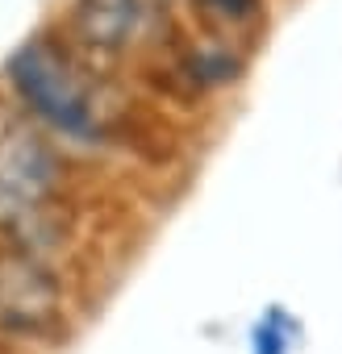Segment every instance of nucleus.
<instances>
[{
  "instance_id": "nucleus-1",
  "label": "nucleus",
  "mask_w": 342,
  "mask_h": 354,
  "mask_svg": "<svg viewBox=\"0 0 342 354\" xmlns=\"http://www.w3.org/2000/svg\"><path fill=\"white\" fill-rule=\"evenodd\" d=\"M75 162L59 138L30 121L17 104L0 109V238L55 263L67 238Z\"/></svg>"
},
{
  "instance_id": "nucleus-2",
  "label": "nucleus",
  "mask_w": 342,
  "mask_h": 354,
  "mask_svg": "<svg viewBox=\"0 0 342 354\" xmlns=\"http://www.w3.org/2000/svg\"><path fill=\"white\" fill-rule=\"evenodd\" d=\"M100 84V67L88 63L59 30L21 42L5 59V88L13 104L51 138L71 146H105L113 138V113Z\"/></svg>"
},
{
  "instance_id": "nucleus-3",
  "label": "nucleus",
  "mask_w": 342,
  "mask_h": 354,
  "mask_svg": "<svg viewBox=\"0 0 342 354\" xmlns=\"http://www.w3.org/2000/svg\"><path fill=\"white\" fill-rule=\"evenodd\" d=\"M67 279L59 263L0 238V342L59 346L71 333Z\"/></svg>"
},
{
  "instance_id": "nucleus-4",
  "label": "nucleus",
  "mask_w": 342,
  "mask_h": 354,
  "mask_svg": "<svg viewBox=\"0 0 342 354\" xmlns=\"http://www.w3.org/2000/svg\"><path fill=\"white\" fill-rule=\"evenodd\" d=\"M150 21V0H67L59 34L88 63H117L134 50Z\"/></svg>"
},
{
  "instance_id": "nucleus-5",
  "label": "nucleus",
  "mask_w": 342,
  "mask_h": 354,
  "mask_svg": "<svg viewBox=\"0 0 342 354\" xmlns=\"http://www.w3.org/2000/svg\"><path fill=\"white\" fill-rule=\"evenodd\" d=\"M251 71V50L246 46H234V42H222L213 34H184L171 50V80L184 88V96H197V100H209V96H222V92H234Z\"/></svg>"
},
{
  "instance_id": "nucleus-6",
  "label": "nucleus",
  "mask_w": 342,
  "mask_h": 354,
  "mask_svg": "<svg viewBox=\"0 0 342 354\" xmlns=\"http://www.w3.org/2000/svg\"><path fill=\"white\" fill-rule=\"evenodd\" d=\"M184 9L201 34L255 50L271 26V0H184Z\"/></svg>"
},
{
  "instance_id": "nucleus-7",
  "label": "nucleus",
  "mask_w": 342,
  "mask_h": 354,
  "mask_svg": "<svg viewBox=\"0 0 342 354\" xmlns=\"http://www.w3.org/2000/svg\"><path fill=\"white\" fill-rule=\"evenodd\" d=\"M300 342H305V325L284 304H267L246 329V350L251 354H292Z\"/></svg>"
}]
</instances>
